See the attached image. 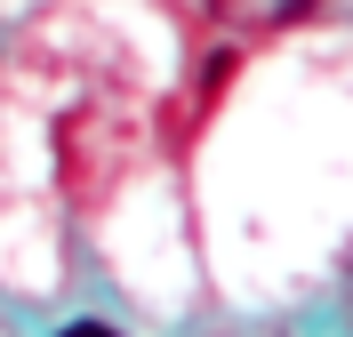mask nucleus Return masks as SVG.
I'll return each instance as SVG.
<instances>
[{"label":"nucleus","instance_id":"1","mask_svg":"<svg viewBox=\"0 0 353 337\" xmlns=\"http://www.w3.org/2000/svg\"><path fill=\"white\" fill-rule=\"evenodd\" d=\"M65 337H121V329H105V321H72Z\"/></svg>","mask_w":353,"mask_h":337}]
</instances>
